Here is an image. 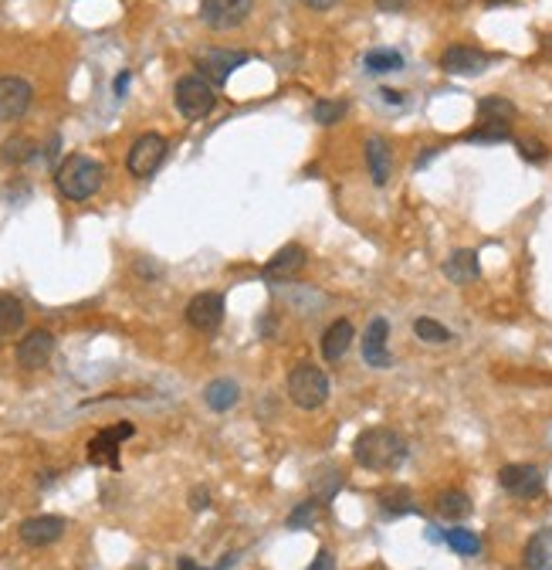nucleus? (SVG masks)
Masks as SVG:
<instances>
[{"instance_id":"1","label":"nucleus","mask_w":552,"mask_h":570,"mask_svg":"<svg viewBox=\"0 0 552 570\" xmlns=\"http://www.w3.org/2000/svg\"><path fill=\"white\" fill-rule=\"evenodd\" d=\"M407 438L393 428H366L353 441V458L360 468L370 472H397L407 462Z\"/></svg>"},{"instance_id":"2","label":"nucleus","mask_w":552,"mask_h":570,"mask_svg":"<svg viewBox=\"0 0 552 570\" xmlns=\"http://www.w3.org/2000/svg\"><path fill=\"white\" fill-rule=\"evenodd\" d=\"M102 181H105V167L85 153L64 156L62 167L54 170V183H58L64 201H89L92 194H99Z\"/></svg>"},{"instance_id":"3","label":"nucleus","mask_w":552,"mask_h":570,"mask_svg":"<svg viewBox=\"0 0 552 570\" xmlns=\"http://www.w3.org/2000/svg\"><path fill=\"white\" fill-rule=\"evenodd\" d=\"M285 390H288V401L295 408L315 411V408L329 401V377L315 363H298L295 370L288 374V380H285Z\"/></svg>"},{"instance_id":"4","label":"nucleus","mask_w":552,"mask_h":570,"mask_svg":"<svg viewBox=\"0 0 552 570\" xmlns=\"http://www.w3.org/2000/svg\"><path fill=\"white\" fill-rule=\"evenodd\" d=\"M173 103L187 119H207L218 105V92L204 75H183L173 89Z\"/></svg>"},{"instance_id":"5","label":"nucleus","mask_w":552,"mask_h":570,"mask_svg":"<svg viewBox=\"0 0 552 570\" xmlns=\"http://www.w3.org/2000/svg\"><path fill=\"white\" fill-rule=\"evenodd\" d=\"M163 160H167V140H163L160 133H142V136H136V142L129 146L126 167L136 181H146V177H153L156 170H160Z\"/></svg>"},{"instance_id":"6","label":"nucleus","mask_w":552,"mask_h":570,"mask_svg":"<svg viewBox=\"0 0 552 570\" xmlns=\"http://www.w3.org/2000/svg\"><path fill=\"white\" fill-rule=\"evenodd\" d=\"M255 11V0H200V21L210 31H234Z\"/></svg>"},{"instance_id":"7","label":"nucleus","mask_w":552,"mask_h":570,"mask_svg":"<svg viewBox=\"0 0 552 570\" xmlns=\"http://www.w3.org/2000/svg\"><path fill=\"white\" fill-rule=\"evenodd\" d=\"M499 482H501V489H505L508 496H515V499H539L542 486H546L542 472L536 466H528V462L505 466L499 472Z\"/></svg>"},{"instance_id":"8","label":"nucleus","mask_w":552,"mask_h":570,"mask_svg":"<svg viewBox=\"0 0 552 570\" xmlns=\"http://www.w3.org/2000/svg\"><path fill=\"white\" fill-rule=\"evenodd\" d=\"M34 89L21 75H0V123H14L31 109Z\"/></svg>"},{"instance_id":"9","label":"nucleus","mask_w":552,"mask_h":570,"mask_svg":"<svg viewBox=\"0 0 552 570\" xmlns=\"http://www.w3.org/2000/svg\"><path fill=\"white\" fill-rule=\"evenodd\" d=\"M187 323L197 333H218L220 323H224V296H218V292H197L187 302Z\"/></svg>"},{"instance_id":"10","label":"nucleus","mask_w":552,"mask_h":570,"mask_svg":"<svg viewBox=\"0 0 552 570\" xmlns=\"http://www.w3.org/2000/svg\"><path fill=\"white\" fill-rule=\"evenodd\" d=\"M132 431H136V428L129 425V421H122V425H116V428H102V431L89 441L92 466H109L119 472V445H122L126 438H132Z\"/></svg>"},{"instance_id":"11","label":"nucleus","mask_w":552,"mask_h":570,"mask_svg":"<svg viewBox=\"0 0 552 570\" xmlns=\"http://www.w3.org/2000/svg\"><path fill=\"white\" fill-rule=\"evenodd\" d=\"M251 62L247 52H220V48H210V52L197 54V68L200 75L210 82V85H224L228 78L234 75V68H241Z\"/></svg>"},{"instance_id":"12","label":"nucleus","mask_w":552,"mask_h":570,"mask_svg":"<svg viewBox=\"0 0 552 570\" xmlns=\"http://www.w3.org/2000/svg\"><path fill=\"white\" fill-rule=\"evenodd\" d=\"M386 339H390V323H386L383 316L370 319L366 333H363V363H366V367H373V370H390V367H393V357H390Z\"/></svg>"},{"instance_id":"13","label":"nucleus","mask_w":552,"mask_h":570,"mask_svg":"<svg viewBox=\"0 0 552 570\" xmlns=\"http://www.w3.org/2000/svg\"><path fill=\"white\" fill-rule=\"evenodd\" d=\"M489 65H491L489 54L481 52V48H471V44H450L448 52L441 54V68H444L448 75L471 78V75H481Z\"/></svg>"},{"instance_id":"14","label":"nucleus","mask_w":552,"mask_h":570,"mask_svg":"<svg viewBox=\"0 0 552 570\" xmlns=\"http://www.w3.org/2000/svg\"><path fill=\"white\" fill-rule=\"evenodd\" d=\"M54 353V337L48 329H31L21 343H17V367H24V370H41V367H48Z\"/></svg>"},{"instance_id":"15","label":"nucleus","mask_w":552,"mask_h":570,"mask_svg":"<svg viewBox=\"0 0 552 570\" xmlns=\"http://www.w3.org/2000/svg\"><path fill=\"white\" fill-rule=\"evenodd\" d=\"M64 530H68V523H64L62 516H31L17 526V533H21V540H24L27 546L58 544L64 536Z\"/></svg>"},{"instance_id":"16","label":"nucleus","mask_w":552,"mask_h":570,"mask_svg":"<svg viewBox=\"0 0 552 570\" xmlns=\"http://www.w3.org/2000/svg\"><path fill=\"white\" fill-rule=\"evenodd\" d=\"M305 269V248L302 245H285L278 248L268 261H265V279H275V282H288L295 272Z\"/></svg>"},{"instance_id":"17","label":"nucleus","mask_w":552,"mask_h":570,"mask_svg":"<svg viewBox=\"0 0 552 570\" xmlns=\"http://www.w3.org/2000/svg\"><path fill=\"white\" fill-rule=\"evenodd\" d=\"M441 272L448 275L454 285H471L481 279V261H478V251H471V248H461V251H454V255H448L444 259V265H441Z\"/></svg>"},{"instance_id":"18","label":"nucleus","mask_w":552,"mask_h":570,"mask_svg":"<svg viewBox=\"0 0 552 570\" xmlns=\"http://www.w3.org/2000/svg\"><path fill=\"white\" fill-rule=\"evenodd\" d=\"M353 323L349 319H335V323H329V329L322 333V357L329 363H339L343 357L349 353V347H353Z\"/></svg>"},{"instance_id":"19","label":"nucleus","mask_w":552,"mask_h":570,"mask_svg":"<svg viewBox=\"0 0 552 570\" xmlns=\"http://www.w3.org/2000/svg\"><path fill=\"white\" fill-rule=\"evenodd\" d=\"M366 163H370V177L376 187H386L390 183V173H393V153L386 146L383 136H370L366 140Z\"/></svg>"},{"instance_id":"20","label":"nucleus","mask_w":552,"mask_h":570,"mask_svg":"<svg viewBox=\"0 0 552 570\" xmlns=\"http://www.w3.org/2000/svg\"><path fill=\"white\" fill-rule=\"evenodd\" d=\"M204 401L210 411L224 415V411H231L234 404L241 401V388L234 384L231 377H218V380H210L204 388Z\"/></svg>"},{"instance_id":"21","label":"nucleus","mask_w":552,"mask_h":570,"mask_svg":"<svg viewBox=\"0 0 552 570\" xmlns=\"http://www.w3.org/2000/svg\"><path fill=\"white\" fill-rule=\"evenodd\" d=\"M522 560L528 570H552V526L532 533V540L522 550Z\"/></svg>"},{"instance_id":"22","label":"nucleus","mask_w":552,"mask_h":570,"mask_svg":"<svg viewBox=\"0 0 552 570\" xmlns=\"http://www.w3.org/2000/svg\"><path fill=\"white\" fill-rule=\"evenodd\" d=\"M24 302L11 292H0V339H11L24 326Z\"/></svg>"},{"instance_id":"23","label":"nucleus","mask_w":552,"mask_h":570,"mask_svg":"<svg viewBox=\"0 0 552 570\" xmlns=\"http://www.w3.org/2000/svg\"><path fill=\"white\" fill-rule=\"evenodd\" d=\"M471 499L461 493V489H444V493L437 496V513L444 519H450V523H461V519L471 516Z\"/></svg>"},{"instance_id":"24","label":"nucleus","mask_w":552,"mask_h":570,"mask_svg":"<svg viewBox=\"0 0 552 570\" xmlns=\"http://www.w3.org/2000/svg\"><path fill=\"white\" fill-rule=\"evenodd\" d=\"M363 65H366L370 75H390V72L403 68V54L393 52V48H373V52H366Z\"/></svg>"},{"instance_id":"25","label":"nucleus","mask_w":552,"mask_h":570,"mask_svg":"<svg viewBox=\"0 0 552 570\" xmlns=\"http://www.w3.org/2000/svg\"><path fill=\"white\" fill-rule=\"evenodd\" d=\"M380 509H383L386 516H411V513H417V503H413L411 489H383L380 493Z\"/></svg>"},{"instance_id":"26","label":"nucleus","mask_w":552,"mask_h":570,"mask_svg":"<svg viewBox=\"0 0 552 570\" xmlns=\"http://www.w3.org/2000/svg\"><path fill=\"white\" fill-rule=\"evenodd\" d=\"M478 113L489 119V123H508V119H515V103H508L505 95H485L481 103H478Z\"/></svg>"},{"instance_id":"27","label":"nucleus","mask_w":552,"mask_h":570,"mask_svg":"<svg viewBox=\"0 0 552 570\" xmlns=\"http://www.w3.org/2000/svg\"><path fill=\"white\" fill-rule=\"evenodd\" d=\"M444 544H448L454 554H461V557H478V554H481V540H478L471 530H461V526L444 530Z\"/></svg>"},{"instance_id":"28","label":"nucleus","mask_w":552,"mask_h":570,"mask_svg":"<svg viewBox=\"0 0 552 570\" xmlns=\"http://www.w3.org/2000/svg\"><path fill=\"white\" fill-rule=\"evenodd\" d=\"M413 333H417V339H424V343H434V347H441V343H450V329L448 326H441L437 319H431V316H417L413 319Z\"/></svg>"},{"instance_id":"29","label":"nucleus","mask_w":552,"mask_h":570,"mask_svg":"<svg viewBox=\"0 0 552 570\" xmlns=\"http://www.w3.org/2000/svg\"><path fill=\"white\" fill-rule=\"evenodd\" d=\"M34 142L27 140V136H11V140H4L0 146V156L7 160V163H27V160H34Z\"/></svg>"},{"instance_id":"30","label":"nucleus","mask_w":552,"mask_h":570,"mask_svg":"<svg viewBox=\"0 0 552 570\" xmlns=\"http://www.w3.org/2000/svg\"><path fill=\"white\" fill-rule=\"evenodd\" d=\"M349 105L343 99H319V103L312 105V119L319 123V126H335L339 119L346 116Z\"/></svg>"},{"instance_id":"31","label":"nucleus","mask_w":552,"mask_h":570,"mask_svg":"<svg viewBox=\"0 0 552 570\" xmlns=\"http://www.w3.org/2000/svg\"><path fill=\"white\" fill-rule=\"evenodd\" d=\"M508 136H512L508 123H489V119H485V123H481L478 130L468 133L464 140H468V142H505Z\"/></svg>"},{"instance_id":"32","label":"nucleus","mask_w":552,"mask_h":570,"mask_svg":"<svg viewBox=\"0 0 552 570\" xmlns=\"http://www.w3.org/2000/svg\"><path fill=\"white\" fill-rule=\"evenodd\" d=\"M319 519V499H305L288 513V530H308Z\"/></svg>"},{"instance_id":"33","label":"nucleus","mask_w":552,"mask_h":570,"mask_svg":"<svg viewBox=\"0 0 552 570\" xmlns=\"http://www.w3.org/2000/svg\"><path fill=\"white\" fill-rule=\"evenodd\" d=\"M518 150H522V156L532 160V163H542V160L549 156V150H546L539 140H518Z\"/></svg>"},{"instance_id":"34","label":"nucleus","mask_w":552,"mask_h":570,"mask_svg":"<svg viewBox=\"0 0 552 570\" xmlns=\"http://www.w3.org/2000/svg\"><path fill=\"white\" fill-rule=\"evenodd\" d=\"M234 560H237V554H228V557L220 560L218 567H200V564H197V560H190V557H180L177 560V570H228L234 564Z\"/></svg>"},{"instance_id":"35","label":"nucleus","mask_w":552,"mask_h":570,"mask_svg":"<svg viewBox=\"0 0 552 570\" xmlns=\"http://www.w3.org/2000/svg\"><path fill=\"white\" fill-rule=\"evenodd\" d=\"M207 506H210V493H207L204 486H193L190 489V509L193 513H204Z\"/></svg>"},{"instance_id":"36","label":"nucleus","mask_w":552,"mask_h":570,"mask_svg":"<svg viewBox=\"0 0 552 570\" xmlns=\"http://www.w3.org/2000/svg\"><path fill=\"white\" fill-rule=\"evenodd\" d=\"M305 570H335V557L329 554V550H319V554H315V560H312Z\"/></svg>"},{"instance_id":"37","label":"nucleus","mask_w":552,"mask_h":570,"mask_svg":"<svg viewBox=\"0 0 552 570\" xmlns=\"http://www.w3.org/2000/svg\"><path fill=\"white\" fill-rule=\"evenodd\" d=\"M380 99H383L386 105H407V95L403 92H397V89H380Z\"/></svg>"},{"instance_id":"38","label":"nucleus","mask_w":552,"mask_h":570,"mask_svg":"<svg viewBox=\"0 0 552 570\" xmlns=\"http://www.w3.org/2000/svg\"><path fill=\"white\" fill-rule=\"evenodd\" d=\"M308 11H329V7H335L339 0H302Z\"/></svg>"},{"instance_id":"39","label":"nucleus","mask_w":552,"mask_h":570,"mask_svg":"<svg viewBox=\"0 0 552 570\" xmlns=\"http://www.w3.org/2000/svg\"><path fill=\"white\" fill-rule=\"evenodd\" d=\"M112 89H116V95H122V92L129 89V72H122V75L116 78V85H112Z\"/></svg>"},{"instance_id":"40","label":"nucleus","mask_w":552,"mask_h":570,"mask_svg":"<svg viewBox=\"0 0 552 570\" xmlns=\"http://www.w3.org/2000/svg\"><path fill=\"white\" fill-rule=\"evenodd\" d=\"M403 4H407V0H380V7H390V11H397Z\"/></svg>"},{"instance_id":"41","label":"nucleus","mask_w":552,"mask_h":570,"mask_svg":"<svg viewBox=\"0 0 552 570\" xmlns=\"http://www.w3.org/2000/svg\"><path fill=\"white\" fill-rule=\"evenodd\" d=\"M489 7H501V4H512V0H485Z\"/></svg>"}]
</instances>
